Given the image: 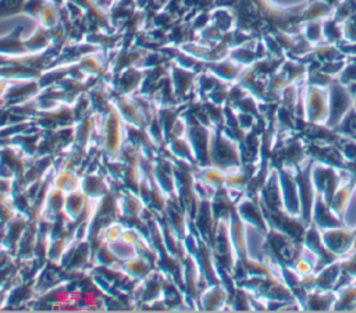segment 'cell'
<instances>
[{"label": "cell", "mask_w": 356, "mask_h": 313, "mask_svg": "<svg viewBox=\"0 0 356 313\" xmlns=\"http://www.w3.org/2000/svg\"><path fill=\"white\" fill-rule=\"evenodd\" d=\"M321 241L325 250L335 259L341 260L356 249L353 231L345 225H337L320 230Z\"/></svg>", "instance_id": "3957f363"}, {"label": "cell", "mask_w": 356, "mask_h": 313, "mask_svg": "<svg viewBox=\"0 0 356 313\" xmlns=\"http://www.w3.org/2000/svg\"><path fill=\"white\" fill-rule=\"evenodd\" d=\"M352 109L353 96L349 86L335 79L328 86V118L325 125L334 129Z\"/></svg>", "instance_id": "7a4b0ae2"}, {"label": "cell", "mask_w": 356, "mask_h": 313, "mask_svg": "<svg viewBox=\"0 0 356 313\" xmlns=\"http://www.w3.org/2000/svg\"><path fill=\"white\" fill-rule=\"evenodd\" d=\"M341 223L342 225H345L349 230H355L356 228V184L352 192V196L345 207V210L341 214Z\"/></svg>", "instance_id": "5b68a950"}, {"label": "cell", "mask_w": 356, "mask_h": 313, "mask_svg": "<svg viewBox=\"0 0 356 313\" xmlns=\"http://www.w3.org/2000/svg\"><path fill=\"white\" fill-rule=\"evenodd\" d=\"M334 8L324 3L323 0H309L302 11L300 21L307 22V21H324L330 17H332Z\"/></svg>", "instance_id": "277c9868"}, {"label": "cell", "mask_w": 356, "mask_h": 313, "mask_svg": "<svg viewBox=\"0 0 356 313\" xmlns=\"http://www.w3.org/2000/svg\"><path fill=\"white\" fill-rule=\"evenodd\" d=\"M328 118V88L306 83L303 89V121L325 125Z\"/></svg>", "instance_id": "6da1fadb"}]
</instances>
